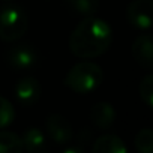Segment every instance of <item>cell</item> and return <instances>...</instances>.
<instances>
[{
	"mask_svg": "<svg viewBox=\"0 0 153 153\" xmlns=\"http://www.w3.org/2000/svg\"><path fill=\"white\" fill-rule=\"evenodd\" d=\"M93 153H126L125 143L116 135L99 137L92 146Z\"/></svg>",
	"mask_w": 153,
	"mask_h": 153,
	"instance_id": "cell-11",
	"label": "cell"
},
{
	"mask_svg": "<svg viewBox=\"0 0 153 153\" xmlns=\"http://www.w3.org/2000/svg\"><path fill=\"white\" fill-rule=\"evenodd\" d=\"M135 147L141 153H153V132L150 128H144L137 134Z\"/></svg>",
	"mask_w": 153,
	"mask_h": 153,
	"instance_id": "cell-14",
	"label": "cell"
},
{
	"mask_svg": "<svg viewBox=\"0 0 153 153\" xmlns=\"http://www.w3.org/2000/svg\"><path fill=\"white\" fill-rule=\"evenodd\" d=\"M111 41V27L101 18L87 17L71 33L69 48L76 57L93 59L104 54L110 48Z\"/></svg>",
	"mask_w": 153,
	"mask_h": 153,
	"instance_id": "cell-1",
	"label": "cell"
},
{
	"mask_svg": "<svg viewBox=\"0 0 153 153\" xmlns=\"http://www.w3.org/2000/svg\"><path fill=\"white\" fill-rule=\"evenodd\" d=\"M102 80H104V72L101 66L92 62H83L75 65L68 72V75L65 76V86L75 93L87 95L96 90L102 84Z\"/></svg>",
	"mask_w": 153,
	"mask_h": 153,
	"instance_id": "cell-2",
	"label": "cell"
},
{
	"mask_svg": "<svg viewBox=\"0 0 153 153\" xmlns=\"http://www.w3.org/2000/svg\"><path fill=\"white\" fill-rule=\"evenodd\" d=\"M132 56L138 65L144 68H152L153 65V42L149 33L141 35L135 39L132 45Z\"/></svg>",
	"mask_w": 153,
	"mask_h": 153,
	"instance_id": "cell-8",
	"label": "cell"
},
{
	"mask_svg": "<svg viewBox=\"0 0 153 153\" xmlns=\"http://www.w3.org/2000/svg\"><path fill=\"white\" fill-rule=\"evenodd\" d=\"M29 29V17L20 6L0 8V38L6 42L18 41Z\"/></svg>",
	"mask_w": 153,
	"mask_h": 153,
	"instance_id": "cell-3",
	"label": "cell"
},
{
	"mask_svg": "<svg viewBox=\"0 0 153 153\" xmlns=\"http://www.w3.org/2000/svg\"><path fill=\"white\" fill-rule=\"evenodd\" d=\"M116 120V110L108 102H99L92 108V122L99 129H108Z\"/></svg>",
	"mask_w": 153,
	"mask_h": 153,
	"instance_id": "cell-9",
	"label": "cell"
},
{
	"mask_svg": "<svg viewBox=\"0 0 153 153\" xmlns=\"http://www.w3.org/2000/svg\"><path fill=\"white\" fill-rule=\"evenodd\" d=\"M140 96L141 101L152 108L153 107V75L147 74L146 76H143V80L140 83Z\"/></svg>",
	"mask_w": 153,
	"mask_h": 153,
	"instance_id": "cell-15",
	"label": "cell"
},
{
	"mask_svg": "<svg viewBox=\"0 0 153 153\" xmlns=\"http://www.w3.org/2000/svg\"><path fill=\"white\" fill-rule=\"evenodd\" d=\"M21 138L9 131H0V153H21Z\"/></svg>",
	"mask_w": 153,
	"mask_h": 153,
	"instance_id": "cell-13",
	"label": "cell"
},
{
	"mask_svg": "<svg viewBox=\"0 0 153 153\" xmlns=\"http://www.w3.org/2000/svg\"><path fill=\"white\" fill-rule=\"evenodd\" d=\"M69 9L74 14L93 17L99 11V0H66Z\"/></svg>",
	"mask_w": 153,
	"mask_h": 153,
	"instance_id": "cell-12",
	"label": "cell"
},
{
	"mask_svg": "<svg viewBox=\"0 0 153 153\" xmlns=\"http://www.w3.org/2000/svg\"><path fill=\"white\" fill-rule=\"evenodd\" d=\"M15 96L24 107L35 105L41 98V84L33 76L21 78L15 86Z\"/></svg>",
	"mask_w": 153,
	"mask_h": 153,
	"instance_id": "cell-7",
	"label": "cell"
},
{
	"mask_svg": "<svg viewBox=\"0 0 153 153\" xmlns=\"http://www.w3.org/2000/svg\"><path fill=\"white\" fill-rule=\"evenodd\" d=\"M45 129L50 138L56 144H68L72 138V129L69 122L60 114H50L45 120Z\"/></svg>",
	"mask_w": 153,
	"mask_h": 153,
	"instance_id": "cell-6",
	"label": "cell"
},
{
	"mask_svg": "<svg viewBox=\"0 0 153 153\" xmlns=\"http://www.w3.org/2000/svg\"><path fill=\"white\" fill-rule=\"evenodd\" d=\"M23 149H26L29 153H42L47 150V140L41 129L38 128H29L23 134Z\"/></svg>",
	"mask_w": 153,
	"mask_h": 153,
	"instance_id": "cell-10",
	"label": "cell"
},
{
	"mask_svg": "<svg viewBox=\"0 0 153 153\" xmlns=\"http://www.w3.org/2000/svg\"><path fill=\"white\" fill-rule=\"evenodd\" d=\"M126 20L140 30H149L153 23L152 0H134L126 8Z\"/></svg>",
	"mask_w": 153,
	"mask_h": 153,
	"instance_id": "cell-4",
	"label": "cell"
},
{
	"mask_svg": "<svg viewBox=\"0 0 153 153\" xmlns=\"http://www.w3.org/2000/svg\"><path fill=\"white\" fill-rule=\"evenodd\" d=\"M8 63L18 71H29L38 62V53L30 44H20L9 48L6 54Z\"/></svg>",
	"mask_w": 153,
	"mask_h": 153,
	"instance_id": "cell-5",
	"label": "cell"
},
{
	"mask_svg": "<svg viewBox=\"0 0 153 153\" xmlns=\"http://www.w3.org/2000/svg\"><path fill=\"white\" fill-rule=\"evenodd\" d=\"M65 153H83V147H69L65 150Z\"/></svg>",
	"mask_w": 153,
	"mask_h": 153,
	"instance_id": "cell-17",
	"label": "cell"
},
{
	"mask_svg": "<svg viewBox=\"0 0 153 153\" xmlns=\"http://www.w3.org/2000/svg\"><path fill=\"white\" fill-rule=\"evenodd\" d=\"M15 119V110L11 102L0 96V129L8 128Z\"/></svg>",
	"mask_w": 153,
	"mask_h": 153,
	"instance_id": "cell-16",
	"label": "cell"
}]
</instances>
